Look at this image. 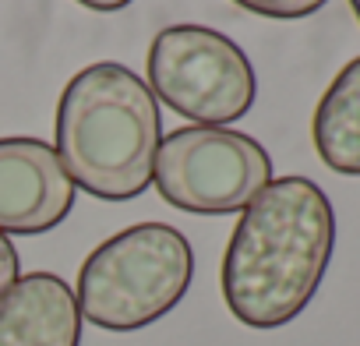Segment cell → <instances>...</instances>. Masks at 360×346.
<instances>
[{
    "label": "cell",
    "instance_id": "cell-1",
    "mask_svg": "<svg viewBox=\"0 0 360 346\" xmlns=\"http://www.w3.org/2000/svg\"><path fill=\"white\" fill-rule=\"evenodd\" d=\"M335 244V216L307 177L272 181L237 219L223 255V300L240 325L279 328L318 293Z\"/></svg>",
    "mask_w": 360,
    "mask_h": 346
},
{
    "label": "cell",
    "instance_id": "cell-2",
    "mask_svg": "<svg viewBox=\"0 0 360 346\" xmlns=\"http://www.w3.org/2000/svg\"><path fill=\"white\" fill-rule=\"evenodd\" d=\"M53 138L75 188L103 202H131L152 184L162 141L159 103L131 68L99 60L64 85Z\"/></svg>",
    "mask_w": 360,
    "mask_h": 346
},
{
    "label": "cell",
    "instance_id": "cell-3",
    "mask_svg": "<svg viewBox=\"0 0 360 346\" xmlns=\"http://www.w3.org/2000/svg\"><path fill=\"white\" fill-rule=\"evenodd\" d=\"M195 279L188 237L166 223H138L103 241L78 269V311L106 332H134L184 300Z\"/></svg>",
    "mask_w": 360,
    "mask_h": 346
},
{
    "label": "cell",
    "instance_id": "cell-4",
    "mask_svg": "<svg viewBox=\"0 0 360 346\" xmlns=\"http://www.w3.org/2000/svg\"><path fill=\"white\" fill-rule=\"evenodd\" d=\"M152 181L180 212L226 216L248 209L272 184V159L244 131L191 124L159 141Z\"/></svg>",
    "mask_w": 360,
    "mask_h": 346
},
{
    "label": "cell",
    "instance_id": "cell-5",
    "mask_svg": "<svg viewBox=\"0 0 360 346\" xmlns=\"http://www.w3.org/2000/svg\"><path fill=\"white\" fill-rule=\"evenodd\" d=\"M148 82L155 99L205 127L240 120L258 92L248 53L205 25L162 29L148 46Z\"/></svg>",
    "mask_w": 360,
    "mask_h": 346
},
{
    "label": "cell",
    "instance_id": "cell-6",
    "mask_svg": "<svg viewBox=\"0 0 360 346\" xmlns=\"http://www.w3.org/2000/svg\"><path fill=\"white\" fill-rule=\"evenodd\" d=\"M75 181L43 138H0V233L36 237L68 219Z\"/></svg>",
    "mask_w": 360,
    "mask_h": 346
},
{
    "label": "cell",
    "instance_id": "cell-7",
    "mask_svg": "<svg viewBox=\"0 0 360 346\" xmlns=\"http://www.w3.org/2000/svg\"><path fill=\"white\" fill-rule=\"evenodd\" d=\"M82 311L53 272L22 276L0 297V346H78Z\"/></svg>",
    "mask_w": 360,
    "mask_h": 346
},
{
    "label": "cell",
    "instance_id": "cell-8",
    "mask_svg": "<svg viewBox=\"0 0 360 346\" xmlns=\"http://www.w3.org/2000/svg\"><path fill=\"white\" fill-rule=\"evenodd\" d=\"M314 148L328 169L360 177V57L321 96L314 110Z\"/></svg>",
    "mask_w": 360,
    "mask_h": 346
},
{
    "label": "cell",
    "instance_id": "cell-9",
    "mask_svg": "<svg viewBox=\"0 0 360 346\" xmlns=\"http://www.w3.org/2000/svg\"><path fill=\"white\" fill-rule=\"evenodd\" d=\"M244 11L265 15V18H307L314 11H321L328 0H233Z\"/></svg>",
    "mask_w": 360,
    "mask_h": 346
},
{
    "label": "cell",
    "instance_id": "cell-10",
    "mask_svg": "<svg viewBox=\"0 0 360 346\" xmlns=\"http://www.w3.org/2000/svg\"><path fill=\"white\" fill-rule=\"evenodd\" d=\"M18 269H22V262H18L15 244L8 241V233H0V297L18 283Z\"/></svg>",
    "mask_w": 360,
    "mask_h": 346
},
{
    "label": "cell",
    "instance_id": "cell-11",
    "mask_svg": "<svg viewBox=\"0 0 360 346\" xmlns=\"http://www.w3.org/2000/svg\"><path fill=\"white\" fill-rule=\"evenodd\" d=\"M82 8H89V11H103V15H113V11H120V8H127L131 0H78Z\"/></svg>",
    "mask_w": 360,
    "mask_h": 346
},
{
    "label": "cell",
    "instance_id": "cell-12",
    "mask_svg": "<svg viewBox=\"0 0 360 346\" xmlns=\"http://www.w3.org/2000/svg\"><path fill=\"white\" fill-rule=\"evenodd\" d=\"M349 4H353V11H356V18H360V0H349Z\"/></svg>",
    "mask_w": 360,
    "mask_h": 346
}]
</instances>
